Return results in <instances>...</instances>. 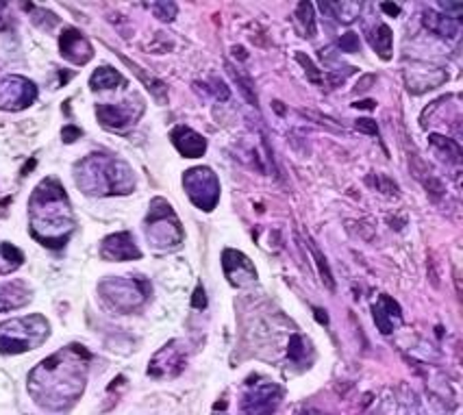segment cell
Here are the masks:
<instances>
[{"instance_id": "obj_1", "label": "cell", "mask_w": 463, "mask_h": 415, "mask_svg": "<svg viewBox=\"0 0 463 415\" xmlns=\"http://www.w3.org/2000/svg\"><path fill=\"white\" fill-rule=\"evenodd\" d=\"M88 350L79 344L61 348L42 361L29 374V391L42 409L52 413L68 411L79 401L88 382Z\"/></svg>"}, {"instance_id": "obj_2", "label": "cell", "mask_w": 463, "mask_h": 415, "mask_svg": "<svg viewBox=\"0 0 463 415\" xmlns=\"http://www.w3.org/2000/svg\"><path fill=\"white\" fill-rule=\"evenodd\" d=\"M31 235L42 246L61 248L74 231V215L70 201L57 179H46L35 187L29 201Z\"/></svg>"}, {"instance_id": "obj_3", "label": "cell", "mask_w": 463, "mask_h": 415, "mask_svg": "<svg viewBox=\"0 0 463 415\" xmlns=\"http://www.w3.org/2000/svg\"><path fill=\"white\" fill-rule=\"evenodd\" d=\"M74 181L80 192L90 196H116V193H131L136 187V176L125 161L111 155H90L79 161L74 168Z\"/></svg>"}, {"instance_id": "obj_4", "label": "cell", "mask_w": 463, "mask_h": 415, "mask_svg": "<svg viewBox=\"0 0 463 415\" xmlns=\"http://www.w3.org/2000/svg\"><path fill=\"white\" fill-rule=\"evenodd\" d=\"M51 335V325L44 316H24L0 325V353L20 354L40 348Z\"/></svg>"}, {"instance_id": "obj_5", "label": "cell", "mask_w": 463, "mask_h": 415, "mask_svg": "<svg viewBox=\"0 0 463 415\" xmlns=\"http://www.w3.org/2000/svg\"><path fill=\"white\" fill-rule=\"evenodd\" d=\"M105 303L113 307L120 314H128V311L137 309L148 300L150 285L146 278L137 277H111L100 281L99 285Z\"/></svg>"}, {"instance_id": "obj_6", "label": "cell", "mask_w": 463, "mask_h": 415, "mask_svg": "<svg viewBox=\"0 0 463 415\" xmlns=\"http://www.w3.org/2000/svg\"><path fill=\"white\" fill-rule=\"evenodd\" d=\"M146 237L153 248H176L183 241V229L176 213L164 198H155L146 218Z\"/></svg>"}, {"instance_id": "obj_7", "label": "cell", "mask_w": 463, "mask_h": 415, "mask_svg": "<svg viewBox=\"0 0 463 415\" xmlns=\"http://www.w3.org/2000/svg\"><path fill=\"white\" fill-rule=\"evenodd\" d=\"M183 187L190 201L204 212H212L220 201V181L212 168L187 170L183 176Z\"/></svg>"}, {"instance_id": "obj_8", "label": "cell", "mask_w": 463, "mask_h": 415, "mask_svg": "<svg viewBox=\"0 0 463 415\" xmlns=\"http://www.w3.org/2000/svg\"><path fill=\"white\" fill-rule=\"evenodd\" d=\"M283 401V387L274 382H250V390L244 393L241 411L244 415H272Z\"/></svg>"}, {"instance_id": "obj_9", "label": "cell", "mask_w": 463, "mask_h": 415, "mask_svg": "<svg viewBox=\"0 0 463 415\" xmlns=\"http://www.w3.org/2000/svg\"><path fill=\"white\" fill-rule=\"evenodd\" d=\"M37 88L24 77H7L0 80V109L20 111L33 105Z\"/></svg>"}, {"instance_id": "obj_10", "label": "cell", "mask_w": 463, "mask_h": 415, "mask_svg": "<svg viewBox=\"0 0 463 415\" xmlns=\"http://www.w3.org/2000/svg\"><path fill=\"white\" fill-rule=\"evenodd\" d=\"M187 361V350L183 346V342L175 339V342L165 344L164 348L150 359L148 374L155 379H170V376H179L183 368H185Z\"/></svg>"}, {"instance_id": "obj_11", "label": "cell", "mask_w": 463, "mask_h": 415, "mask_svg": "<svg viewBox=\"0 0 463 415\" xmlns=\"http://www.w3.org/2000/svg\"><path fill=\"white\" fill-rule=\"evenodd\" d=\"M144 105L137 96L128 99L120 105H99L96 107V116H99L100 124L105 128H111V131H122L128 124H133L142 116Z\"/></svg>"}, {"instance_id": "obj_12", "label": "cell", "mask_w": 463, "mask_h": 415, "mask_svg": "<svg viewBox=\"0 0 463 415\" xmlns=\"http://www.w3.org/2000/svg\"><path fill=\"white\" fill-rule=\"evenodd\" d=\"M222 268L226 278H229L231 285H235V288H246V285H252L257 281V269L244 252L226 248L222 252Z\"/></svg>"}, {"instance_id": "obj_13", "label": "cell", "mask_w": 463, "mask_h": 415, "mask_svg": "<svg viewBox=\"0 0 463 415\" xmlns=\"http://www.w3.org/2000/svg\"><path fill=\"white\" fill-rule=\"evenodd\" d=\"M59 48H61V57L68 59L74 66H85L91 57H94V48L80 31L66 29L59 37Z\"/></svg>"}, {"instance_id": "obj_14", "label": "cell", "mask_w": 463, "mask_h": 415, "mask_svg": "<svg viewBox=\"0 0 463 415\" xmlns=\"http://www.w3.org/2000/svg\"><path fill=\"white\" fill-rule=\"evenodd\" d=\"M100 255L107 261H131V259H139L142 252L133 240L131 233H116L109 235L100 246Z\"/></svg>"}, {"instance_id": "obj_15", "label": "cell", "mask_w": 463, "mask_h": 415, "mask_svg": "<svg viewBox=\"0 0 463 415\" xmlns=\"http://www.w3.org/2000/svg\"><path fill=\"white\" fill-rule=\"evenodd\" d=\"M405 77H407V88H409V91H413V94H422V91H427V90L439 88V85L449 79L446 77L444 70L433 68V66L409 68L405 72Z\"/></svg>"}, {"instance_id": "obj_16", "label": "cell", "mask_w": 463, "mask_h": 415, "mask_svg": "<svg viewBox=\"0 0 463 415\" xmlns=\"http://www.w3.org/2000/svg\"><path fill=\"white\" fill-rule=\"evenodd\" d=\"M170 137L183 157H201L204 150H207V139L196 131H192L190 127H176Z\"/></svg>"}, {"instance_id": "obj_17", "label": "cell", "mask_w": 463, "mask_h": 415, "mask_svg": "<svg viewBox=\"0 0 463 415\" xmlns=\"http://www.w3.org/2000/svg\"><path fill=\"white\" fill-rule=\"evenodd\" d=\"M401 305H398L394 298H390V296H381L379 303L374 305V322L376 326H379V331L383 333V335H390V333L394 331V326L401 325Z\"/></svg>"}, {"instance_id": "obj_18", "label": "cell", "mask_w": 463, "mask_h": 415, "mask_svg": "<svg viewBox=\"0 0 463 415\" xmlns=\"http://www.w3.org/2000/svg\"><path fill=\"white\" fill-rule=\"evenodd\" d=\"M31 289L24 281H12L0 285V314L3 311L20 309V307L29 305Z\"/></svg>"}, {"instance_id": "obj_19", "label": "cell", "mask_w": 463, "mask_h": 415, "mask_svg": "<svg viewBox=\"0 0 463 415\" xmlns=\"http://www.w3.org/2000/svg\"><path fill=\"white\" fill-rule=\"evenodd\" d=\"M422 20H424V26H427L429 31H433V33H438L441 37H455L457 33H459V24H457L450 15L427 12Z\"/></svg>"}, {"instance_id": "obj_20", "label": "cell", "mask_w": 463, "mask_h": 415, "mask_svg": "<svg viewBox=\"0 0 463 415\" xmlns=\"http://www.w3.org/2000/svg\"><path fill=\"white\" fill-rule=\"evenodd\" d=\"M120 83H125L122 74L118 72V70L109 68V66L99 68L94 74H91V79H90V88L94 90V91L113 90V88H118V85H120Z\"/></svg>"}, {"instance_id": "obj_21", "label": "cell", "mask_w": 463, "mask_h": 415, "mask_svg": "<svg viewBox=\"0 0 463 415\" xmlns=\"http://www.w3.org/2000/svg\"><path fill=\"white\" fill-rule=\"evenodd\" d=\"M294 23H296V29L300 31V35H303V37H314V35H316V15H314V5H309V3H300L298 7H296Z\"/></svg>"}, {"instance_id": "obj_22", "label": "cell", "mask_w": 463, "mask_h": 415, "mask_svg": "<svg viewBox=\"0 0 463 415\" xmlns=\"http://www.w3.org/2000/svg\"><path fill=\"white\" fill-rule=\"evenodd\" d=\"M411 159H413V174H416L418 181L427 187V192L435 193V196L444 192V185H441V181L435 176V172L430 170L422 159H418V157H411Z\"/></svg>"}, {"instance_id": "obj_23", "label": "cell", "mask_w": 463, "mask_h": 415, "mask_svg": "<svg viewBox=\"0 0 463 415\" xmlns=\"http://www.w3.org/2000/svg\"><path fill=\"white\" fill-rule=\"evenodd\" d=\"M23 263H24V255L20 248L7 244V241L0 244V274L15 272Z\"/></svg>"}, {"instance_id": "obj_24", "label": "cell", "mask_w": 463, "mask_h": 415, "mask_svg": "<svg viewBox=\"0 0 463 415\" xmlns=\"http://www.w3.org/2000/svg\"><path fill=\"white\" fill-rule=\"evenodd\" d=\"M226 70H229V74L233 77L235 83L240 85L244 99L249 100L250 105L257 109V91H255V85H252V79L240 66H233V63H226Z\"/></svg>"}, {"instance_id": "obj_25", "label": "cell", "mask_w": 463, "mask_h": 415, "mask_svg": "<svg viewBox=\"0 0 463 415\" xmlns=\"http://www.w3.org/2000/svg\"><path fill=\"white\" fill-rule=\"evenodd\" d=\"M368 37H370V44H373L374 51L379 52V55L383 59H390V55H392V52H390L392 51V31H390V26L379 24L373 31V33H368Z\"/></svg>"}, {"instance_id": "obj_26", "label": "cell", "mask_w": 463, "mask_h": 415, "mask_svg": "<svg viewBox=\"0 0 463 415\" xmlns=\"http://www.w3.org/2000/svg\"><path fill=\"white\" fill-rule=\"evenodd\" d=\"M429 139L435 148H439L441 153H446V159H449L450 164H461V146L455 142V139L444 137V135H438V133L430 135Z\"/></svg>"}, {"instance_id": "obj_27", "label": "cell", "mask_w": 463, "mask_h": 415, "mask_svg": "<svg viewBox=\"0 0 463 415\" xmlns=\"http://www.w3.org/2000/svg\"><path fill=\"white\" fill-rule=\"evenodd\" d=\"M307 353L311 354V344L309 339L303 337V335H292L289 339V348H288V357L292 363H298V365H309L307 363Z\"/></svg>"}, {"instance_id": "obj_28", "label": "cell", "mask_w": 463, "mask_h": 415, "mask_svg": "<svg viewBox=\"0 0 463 415\" xmlns=\"http://www.w3.org/2000/svg\"><path fill=\"white\" fill-rule=\"evenodd\" d=\"M320 7L328 9V12H335V18L342 20V23H353V20L359 15L362 5L359 3H328V5H320Z\"/></svg>"}, {"instance_id": "obj_29", "label": "cell", "mask_w": 463, "mask_h": 415, "mask_svg": "<svg viewBox=\"0 0 463 415\" xmlns=\"http://www.w3.org/2000/svg\"><path fill=\"white\" fill-rule=\"evenodd\" d=\"M307 246L311 248V255H314L316 263H317V269H320L322 281L326 283L328 289H335V283H333V274H331V269H328V263L325 261V257H322V252L317 250V248H316L314 244H311V241H307Z\"/></svg>"}, {"instance_id": "obj_30", "label": "cell", "mask_w": 463, "mask_h": 415, "mask_svg": "<svg viewBox=\"0 0 463 415\" xmlns=\"http://www.w3.org/2000/svg\"><path fill=\"white\" fill-rule=\"evenodd\" d=\"M296 59H298V63H300V66L305 68V72H307V79H309L311 83H314V85H322V80H325V77H322V72H320V70L316 68V63L311 61L309 57H305L303 52H298V55H296Z\"/></svg>"}, {"instance_id": "obj_31", "label": "cell", "mask_w": 463, "mask_h": 415, "mask_svg": "<svg viewBox=\"0 0 463 415\" xmlns=\"http://www.w3.org/2000/svg\"><path fill=\"white\" fill-rule=\"evenodd\" d=\"M150 9H153L155 14H157L159 20H172L176 15V5L175 3H155L150 5Z\"/></svg>"}, {"instance_id": "obj_32", "label": "cell", "mask_w": 463, "mask_h": 415, "mask_svg": "<svg viewBox=\"0 0 463 415\" xmlns=\"http://www.w3.org/2000/svg\"><path fill=\"white\" fill-rule=\"evenodd\" d=\"M368 183H374L376 190L383 192V193H396V190H398L394 181H390V179H387V176H381V174L368 176Z\"/></svg>"}, {"instance_id": "obj_33", "label": "cell", "mask_w": 463, "mask_h": 415, "mask_svg": "<svg viewBox=\"0 0 463 415\" xmlns=\"http://www.w3.org/2000/svg\"><path fill=\"white\" fill-rule=\"evenodd\" d=\"M359 37L354 33H344L339 37V51L342 52H357L359 51Z\"/></svg>"}, {"instance_id": "obj_34", "label": "cell", "mask_w": 463, "mask_h": 415, "mask_svg": "<svg viewBox=\"0 0 463 415\" xmlns=\"http://www.w3.org/2000/svg\"><path fill=\"white\" fill-rule=\"evenodd\" d=\"M357 128L362 133H368L373 135V137H379V127H376L374 120H370V118H364V120H357Z\"/></svg>"}, {"instance_id": "obj_35", "label": "cell", "mask_w": 463, "mask_h": 415, "mask_svg": "<svg viewBox=\"0 0 463 415\" xmlns=\"http://www.w3.org/2000/svg\"><path fill=\"white\" fill-rule=\"evenodd\" d=\"M439 7L444 9V12H452L450 18H459V14H461V9H463V5H461V3H441Z\"/></svg>"}, {"instance_id": "obj_36", "label": "cell", "mask_w": 463, "mask_h": 415, "mask_svg": "<svg viewBox=\"0 0 463 415\" xmlns=\"http://www.w3.org/2000/svg\"><path fill=\"white\" fill-rule=\"evenodd\" d=\"M80 137V131L74 127H66L63 128V142H74V139Z\"/></svg>"}, {"instance_id": "obj_37", "label": "cell", "mask_w": 463, "mask_h": 415, "mask_svg": "<svg viewBox=\"0 0 463 415\" xmlns=\"http://www.w3.org/2000/svg\"><path fill=\"white\" fill-rule=\"evenodd\" d=\"M204 305H207V298H204V289L201 288V285H198L196 296H194V307H196V309H203Z\"/></svg>"}, {"instance_id": "obj_38", "label": "cell", "mask_w": 463, "mask_h": 415, "mask_svg": "<svg viewBox=\"0 0 463 415\" xmlns=\"http://www.w3.org/2000/svg\"><path fill=\"white\" fill-rule=\"evenodd\" d=\"M381 9H383L385 14H390L392 18H396V15L401 14V5H390V3H383V5H381Z\"/></svg>"}, {"instance_id": "obj_39", "label": "cell", "mask_w": 463, "mask_h": 415, "mask_svg": "<svg viewBox=\"0 0 463 415\" xmlns=\"http://www.w3.org/2000/svg\"><path fill=\"white\" fill-rule=\"evenodd\" d=\"M7 5L5 3H0V31H5L9 26V18H7Z\"/></svg>"}, {"instance_id": "obj_40", "label": "cell", "mask_w": 463, "mask_h": 415, "mask_svg": "<svg viewBox=\"0 0 463 415\" xmlns=\"http://www.w3.org/2000/svg\"><path fill=\"white\" fill-rule=\"evenodd\" d=\"M373 80H374V77H373V74H370V77H365V79L362 80V83H359V88H357V91H359V90H368V88H370V83H373Z\"/></svg>"}, {"instance_id": "obj_41", "label": "cell", "mask_w": 463, "mask_h": 415, "mask_svg": "<svg viewBox=\"0 0 463 415\" xmlns=\"http://www.w3.org/2000/svg\"><path fill=\"white\" fill-rule=\"evenodd\" d=\"M354 107H362V109H373L374 100H362V102H357V105H354Z\"/></svg>"}, {"instance_id": "obj_42", "label": "cell", "mask_w": 463, "mask_h": 415, "mask_svg": "<svg viewBox=\"0 0 463 415\" xmlns=\"http://www.w3.org/2000/svg\"><path fill=\"white\" fill-rule=\"evenodd\" d=\"M316 316H317V320H320V322H325V325H326V322H328V317H326V314H325V316H322V309H316Z\"/></svg>"}, {"instance_id": "obj_43", "label": "cell", "mask_w": 463, "mask_h": 415, "mask_svg": "<svg viewBox=\"0 0 463 415\" xmlns=\"http://www.w3.org/2000/svg\"><path fill=\"white\" fill-rule=\"evenodd\" d=\"M220 415H224V413H220Z\"/></svg>"}]
</instances>
